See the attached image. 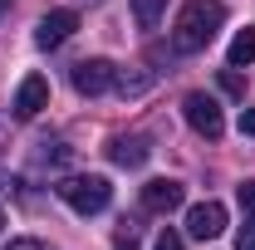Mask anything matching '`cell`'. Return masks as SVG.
I'll use <instances>...</instances> for the list:
<instances>
[{
	"label": "cell",
	"instance_id": "d6986e66",
	"mask_svg": "<svg viewBox=\"0 0 255 250\" xmlns=\"http://www.w3.org/2000/svg\"><path fill=\"white\" fill-rule=\"evenodd\" d=\"M5 10H10V0H0V15H5Z\"/></svg>",
	"mask_w": 255,
	"mask_h": 250
},
{
	"label": "cell",
	"instance_id": "277c9868",
	"mask_svg": "<svg viewBox=\"0 0 255 250\" xmlns=\"http://www.w3.org/2000/svg\"><path fill=\"white\" fill-rule=\"evenodd\" d=\"M69 79H74V89L84 98H98V94H108L113 84H118V69L108 59H79L74 69H69Z\"/></svg>",
	"mask_w": 255,
	"mask_h": 250
},
{
	"label": "cell",
	"instance_id": "30bf717a",
	"mask_svg": "<svg viewBox=\"0 0 255 250\" xmlns=\"http://www.w3.org/2000/svg\"><path fill=\"white\" fill-rule=\"evenodd\" d=\"M231 64H236V69L255 64V30H241L236 39H231Z\"/></svg>",
	"mask_w": 255,
	"mask_h": 250
},
{
	"label": "cell",
	"instance_id": "5bb4252c",
	"mask_svg": "<svg viewBox=\"0 0 255 250\" xmlns=\"http://www.w3.org/2000/svg\"><path fill=\"white\" fill-rule=\"evenodd\" d=\"M241 211L255 216V182H241Z\"/></svg>",
	"mask_w": 255,
	"mask_h": 250
},
{
	"label": "cell",
	"instance_id": "ac0fdd59",
	"mask_svg": "<svg viewBox=\"0 0 255 250\" xmlns=\"http://www.w3.org/2000/svg\"><path fill=\"white\" fill-rule=\"evenodd\" d=\"M113 250H137V241H132V231H123V236H118V246Z\"/></svg>",
	"mask_w": 255,
	"mask_h": 250
},
{
	"label": "cell",
	"instance_id": "ffe728a7",
	"mask_svg": "<svg viewBox=\"0 0 255 250\" xmlns=\"http://www.w3.org/2000/svg\"><path fill=\"white\" fill-rule=\"evenodd\" d=\"M0 226H5V211H0Z\"/></svg>",
	"mask_w": 255,
	"mask_h": 250
},
{
	"label": "cell",
	"instance_id": "7c38bea8",
	"mask_svg": "<svg viewBox=\"0 0 255 250\" xmlns=\"http://www.w3.org/2000/svg\"><path fill=\"white\" fill-rule=\"evenodd\" d=\"M221 89H226L231 98H246V74H241L236 64H231V69H221Z\"/></svg>",
	"mask_w": 255,
	"mask_h": 250
},
{
	"label": "cell",
	"instance_id": "5b68a950",
	"mask_svg": "<svg viewBox=\"0 0 255 250\" xmlns=\"http://www.w3.org/2000/svg\"><path fill=\"white\" fill-rule=\"evenodd\" d=\"M226 231V206L221 201H196L187 211V236L191 241H216Z\"/></svg>",
	"mask_w": 255,
	"mask_h": 250
},
{
	"label": "cell",
	"instance_id": "e0dca14e",
	"mask_svg": "<svg viewBox=\"0 0 255 250\" xmlns=\"http://www.w3.org/2000/svg\"><path fill=\"white\" fill-rule=\"evenodd\" d=\"M241 132H251V137H255V108H241Z\"/></svg>",
	"mask_w": 255,
	"mask_h": 250
},
{
	"label": "cell",
	"instance_id": "3957f363",
	"mask_svg": "<svg viewBox=\"0 0 255 250\" xmlns=\"http://www.w3.org/2000/svg\"><path fill=\"white\" fill-rule=\"evenodd\" d=\"M182 113H187V123L196 127V132H201L206 142H216V137H221V132H226L221 103H216V98H211V94H187V98H182Z\"/></svg>",
	"mask_w": 255,
	"mask_h": 250
},
{
	"label": "cell",
	"instance_id": "7a4b0ae2",
	"mask_svg": "<svg viewBox=\"0 0 255 250\" xmlns=\"http://www.w3.org/2000/svg\"><path fill=\"white\" fill-rule=\"evenodd\" d=\"M54 196H59L74 216H98V211H108L113 187H108V177H64L59 187H54Z\"/></svg>",
	"mask_w": 255,
	"mask_h": 250
},
{
	"label": "cell",
	"instance_id": "9c48e42d",
	"mask_svg": "<svg viewBox=\"0 0 255 250\" xmlns=\"http://www.w3.org/2000/svg\"><path fill=\"white\" fill-rule=\"evenodd\" d=\"M108 157H113L118 167H128V172H132V167H142V162L152 157V147H147V137H137V132H132V137H128V132H118V137H108Z\"/></svg>",
	"mask_w": 255,
	"mask_h": 250
},
{
	"label": "cell",
	"instance_id": "52a82bcc",
	"mask_svg": "<svg viewBox=\"0 0 255 250\" xmlns=\"http://www.w3.org/2000/svg\"><path fill=\"white\" fill-rule=\"evenodd\" d=\"M10 108H15V118H34L39 108H49V79H44V74H25Z\"/></svg>",
	"mask_w": 255,
	"mask_h": 250
},
{
	"label": "cell",
	"instance_id": "8fae6325",
	"mask_svg": "<svg viewBox=\"0 0 255 250\" xmlns=\"http://www.w3.org/2000/svg\"><path fill=\"white\" fill-rule=\"evenodd\" d=\"M162 10H167V0H132V15H137V25H142V30H152V25H157Z\"/></svg>",
	"mask_w": 255,
	"mask_h": 250
},
{
	"label": "cell",
	"instance_id": "2e32d148",
	"mask_svg": "<svg viewBox=\"0 0 255 250\" xmlns=\"http://www.w3.org/2000/svg\"><path fill=\"white\" fill-rule=\"evenodd\" d=\"M157 250H182V236H177V231H162V236H157Z\"/></svg>",
	"mask_w": 255,
	"mask_h": 250
},
{
	"label": "cell",
	"instance_id": "ba28073f",
	"mask_svg": "<svg viewBox=\"0 0 255 250\" xmlns=\"http://www.w3.org/2000/svg\"><path fill=\"white\" fill-rule=\"evenodd\" d=\"M182 201H187V187H182V182H172V177H157V182H147V187H142V206H147L152 216L177 211Z\"/></svg>",
	"mask_w": 255,
	"mask_h": 250
},
{
	"label": "cell",
	"instance_id": "4fadbf2b",
	"mask_svg": "<svg viewBox=\"0 0 255 250\" xmlns=\"http://www.w3.org/2000/svg\"><path fill=\"white\" fill-rule=\"evenodd\" d=\"M236 250H255V216L246 221L241 231H236Z\"/></svg>",
	"mask_w": 255,
	"mask_h": 250
},
{
	"label": "cell",
	"instance_id": "6da1fadb",
	"mask_svg": "<svg viewBox=\"0 0 255 250\" xmlns=\"http://www.w3.org/2000/svg\"><path fill=\"white\" fill-rule=\"evenodd\" d=\"M226 25V5L221 0H187L182 5V15H177V25H172V49L177 54H201L216 30Z\"/></svg>",
	"mask_w": 255,
	"mask_h": 250
},
{
	"label": "cell",
	"instance_id": "9a60e30c",
	"mask_svg": "<svg viewBox=\"0 0 255 250\" xmlns=\"http://www.w3.org/2000/svg\"><path fill=\"white\" fill-rule=\"evenodd\" d=\"M5 250H49L44 241H34V236H20V241H10Z\"/></svg>",
	"mask_w": 255,
	"mask_h": 250
},
{
	"label": "cell",
	"instance_id": "8992f818",
	"mask_svg": "<svg viewBox=\"0 0 255 250\" xmlns=\"http://www.w3.org/2000/svg\"><path fill=\"white\" fill-rule=\"evenodd\" d=\"M74 30H79V15H74V10H49V15L34 25V44H39V49H59Z\"/></svg>",
	"mask_w": 255,
	"mask_h": 250
}]
</instances>
